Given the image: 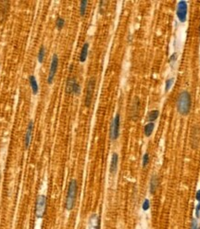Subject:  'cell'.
Wrapping results in <instances>:
<instances>
[{"mask_svg":"<svg viewBox=\"0 0 200 229\" xmlns=\"http://www.w3.org/2000/svg\"><path fill=\"white\" fill-rule=\"evenodd\" d=\"M191 109V96L189 92L183 91L177 98V110L183 116L189 114Z\"/></svg>","mask_w":200,"mask_h":229,"instance_id":"cell-1","label":"cell"},{"mask_svg":"<svg viewBox=\"0 0 200 229\" xmlns=\"http://www.w3.org/2000/svg\"><path fill=\"white\" fill-rule=\"evenodd\" d=\"M77 195V181L75 179H72L70 182L69 188H68V195L65 202V208L68 211H71L74 207L75 199Z\"/></svg>","mask_w":200,"mask_h":229,"instance_id":"cell-2","label":"cell"},{"mask_svg":"<svg viewBox=\"0 0 200 229\" xmlns=\"http://www.w3.org/2000/svg\"><path fill=\"white\" fill-rule=\"evenodd\" d=\"M46 209V198L44 195H39L36 199L35 205V216L37 218H43Z\"/></svg>","mask_w":200,"mask_h":229,"instance_id":"cell-3","label":"cell"},{"mask_svg":"<svg viewBox=\"0 0 200 229\" xmlns=\"http://www.w3.org/2000/svg\"><path fill=\"white\" fill-rule=\"evenodd\" d=\"M177 18L181 22H184L187 18V3L184 0H181L177 4V10H176Z\"/></svg>","mask_w":200,"mask_h":229,"instance_id":"cell-4","label":"cell"},{"mask_svg":"<svg viewBox=\"0 0 200 229\" xmlns=\"http://www.w3.org/2000/svg\"><path fill=\"white\" fill-rule=\"evenodd\" d=\"M58 66H59V58L57 54H54L52 57V61H51V65H50L49 73L47 77V83L49 85H51L53 83V80L55 78V75L58 70Z\"/></svg>","mask_w":200,"mask_h":229,"instance_id":"cell-5","label":"cell"},{"mask_svg":"<svg viewBox=\"0 0 200 229\" xmlns=\"http://www.w3.org/2000/svg\"><path fill=\"white\" fill-rule=\"evenodd\" d=\"M120 113H117L116 116L111 124V126H110V138L111 140H116L118 137H119V135H120V122H121V119H120Z\"/></svg>","mask_w":200,"mask_h":229,"instance_id":"cell-6","label":"cell"},{"mask_svg":"<svg viewBox=\"0 0 200 229\" xmlns=\"http://www.w3.org/2000/svg\"><path fill=\"white\" fill-rule=\"evenodd\" d=\"M94 86H95V80H94V78H91L88 82L86 95H85V106L86 107H89L91 105L93 94L94 91Z\"/></svg>","mask_w":200,"mask_h":229,"instance_id":"cell-7","label":"cell"},{"mask_svg":"<svg viewBox=\"0 0 200 229\" xmlns=\"http://www.w3.org/2000/svg\"><path fill=\"white\" fill-rule=\"evenodd\" d=\"M87 229H100V218L97 214L94 213L90 216Z\"/></svg>","mask_w":200,"mask_h":229,"instance_id":"cell-8","label":"cell"},{"mask_svg":"<svg viewBox=\"0 0 200 229\" xmlns=\"http://www.w3.org/2000/svg\"><path fill=\"white\" fill-rule=\"evenodd\" d=\"M33 121H31L28 124L27 127V131H26V135H25V139H24V144H25V148L28 149L32 141V136H33Z\"/></svg>","mask_w":200,"mask_h":229,"instance_id":"cell-9","label":"cell"},{"mask_svg":"<svg viewBox=\"0 0 200 229\" xmlns=\"http://www.w3.org/2000/svg\"><path fill=\"white\" fill-rule=\"evenodd\" d=\"M118 161H119V156L117 153H113L112 157H111V162H110V174L115 175L117 169H118Z\"/></svg>","mask_w":200,"mask_h":229,"instance_id":"cell-10","label":"cell"},{"mask_svg":"<svg viewBox=\"0 0 200 229\" xmlns=\"http://www.w3.org/2000/svg\"><path fill=\"white\" fill-rule=\"evenodd\" d=\"M199 138H200V130L198 126H195L193 130L192 133V146L193 148H196L198 142H199Z\"/></svg>","mask_w":200,"mask_h":229,"instance_id":"cell-11","label":"cell"},{"mask_svg":"<svg viewBox=\"0 0 200 229\" xmlns=\"http://www.w3.org/2000/svg\"><path fill=\"white\" fill-rule=\"evenodd\" d=\"M88 49H89V44L85 43L83 47H82V51L80 54V61L81 62H84L86 61L87 58V55H88Z\"/></svg>","mask_w":200,"mask_h":229,"instance_id":"cell-12","label":"cell"},{"mask_svg":"<svg viewBox=\"0 0 200 229\" xmlns=\"http://www.w3.org/2000/svg\"><path fill=\"white\" fill-rule=\"evenodd\" d=\"M29 81H30V84H31V86H32V89H33V94L36 95L38 93V84H37L36 78L33 75H30L29 76Z\"/></svg>","mask_w":200,"mask_h":229,"instance_id":"cell-13","label":"cell"},{"mask_svg":"<svg viewBox=\"0 0 200 229\" xmlns=\"http://www.w3.org/2000/svg\"><path fill=\"white\" fill-rule=\"evenodd\" d=\"M158 184H159L158 177H157V176H152L151 180H150V186H149L150 193H151V194H154V193H155V191L157 190Z\"/></svg>","mask_w":200,"mask_h":229,"instance_id":"cell-14","label":"cell"},{"mask_svg":"<svg viewBox=\"0 0 200 229\" xmlns=\"http://www.w3.org/2000/svg\"><path fill=\"white\" fill-rule=\"evenodd\" d=\"M154 127H155V124L154 123H149V124H146L144 125V135L145 136H150L152 135L153 133V130H154Z\"/></svg>","mask_w":200,"mask_h":229,"instance_id":"cell-15","label":"cell"},{"mask_svg":"<svg viewBox=\"0 0 200 229\" xmlns=\"http://www.w3.org/2000/svg\"><path fill=\"white\" fill-rule=\"evenodd\" d=\"M159 114H160V112H159L158 109H153V110H151V111H150V112L147 114V120L150 121V123H153L154 121H156V120L158 119Z\"/></svg>","mask_w":200,"mask_h":229,"instance_id":"cell-16","label":"cell"},{"mask_svg":"<svg viewBox=\"0 0 200 229\" xmlns=\"http://www.w3.org/2000/svg\"><path fill=\"white\" fill-rule=\"evenodd\" d=\"M138 109H139V100H138V98H135V101L133 102V109H132V112H133V120H136V118H137V115H138Z\"/></svg>","mask_w":200,"mask_h":229,"instance_id":"cell-17","label":"cell"},{"mask_svg":"<svg viewBox=\"0 0 200 229\" xmlns=\"http://www.w3.org/2000/svg\"><path fill=\"white\" fill-rule=\"evenodd\" d=\"M76 83V80L75 79H69L68 82H67V86H66V92L68 94H71L72 91H73V86Z\"/></svg>","mask_w":200,"mask_h":229,"instance_id":"cell-18","label":"cell"},{"mask_svg":"<svg viewBox=\"0 0 200 229\" xmlns=\"http://www.w3.org/2000/svg\"><path fill=\"white\" fill-rule=\"evenodd\" d=\"M87 4H88V1H86V0H83V1H81V5H80V14H81V16H84L86 9H87Z\"/></svg>","mask_w":200,"mask_h":229,"instance_id":"cell-19","label":"cell"},{"mask_svg":"<svg viewBox=\"0 0 200 229\" xmlns=\"http://www.w3.org/2000/svg\"><path fill=\"white\" fill-rule=\"evenodd\" d=\"M44 55H45L44 46H41V48H40V50H39V54H38V61H39L40 63H42V62L44 61Z\"/></svg>","mask_w":200,"mask_h":229,"instance_id":"cell-20","label":"cell"},{"mask_svg":"<svg viewBox=\"0 0 200 229\" xmlns=\"http://www.w3.org/2000/svg\"><path fill=\"white\" fill-rule=\"evenodd\" d=\"M64 24H65L64 19H62V18H58V20H57V28H58L59 30H61V29L63 28Z\"/></svg>","mask_w":200,"mask_h":229,"instance_id":"cell-21","label":"cell"},{"mask_svg":"<svg viewBox=\"0 0 200 229\" xmlns=\"http://www.w3.org/2000/svg\"><path fill=\"white\" fill-rule=\"evenodd\" d=\"M172 84H173V78H171V79H168V80L166 81V85H165V90H166V92H168V91L171 89V87Z\"/></svg>","mask_w":200,"mask_h":229,"instance_id":"cell-22","label":"cell"},{"mask_svg":"<svg viewBox=\"0 0 200 229\" xmlns=\"http://www.w3.org/2000/svg\"><path fill=\"white\" fill-rule=\"evenodd\" d=\"M149 163V155L147 153H145L143 157V167H146V165Z\"/></svg>","mask_w":200,"mask_h":229,"instance_id":"cell-23","label":"cell"},{"mask_svg":"<svg viewBox=\"0 0 200 229\" xmlns=\"http://www.w3.org/2000/svg\"><path fill=\"white\" fill-rule=\"evenodd\" d=\"M142 208L144 211H147L149 208H150V202H149V199H145L143 202V205H142Z\"/></svg>","mask_w":200,"mask_h":229,"instance_id":"cell-24","label":"cell"},{"mask_svg":"<svg viewBox=\"0 0 200 229\" xmlns=\"http://www.w3.org/2000/svg\"><path fill=\"white\" fill-rule=\"evenodd\" d=\"M72 93L75 94V95H78V94L80 93V85H79V84H78L77 82L75 83V85H74V86H73V91H72Z\"/></svg>","mask_w":200,"mask_h":229,"instance_id":"cell-25","label":"cell"},{"mask_svg":"<svg viewBox=\"0 0 200 229\" xmlns=\"http://www.w3.org/2000/svg\"><path fill=\"white\" fill-rule=\"evenodd\" d=\"M191 229H200V227L197 226V221L195 219H194L192 221V224H191Z\"/></svg>","mask_w":200,"mask_h":229,"instance_id":"cell-26","label":"cell"},{"mask_svg":"<svg viewBox=\"0 0 200 229\" xmlns=\"http://www.w3.org/2000/svg\"><path fill=\"white\" fill-rule=\"evenodd\" d=\"M176 61V54L174 53L171 57V62H173V61Z\"/></svg>","mask_w":200,"mask_h":229,"instance_id":"cell-27","label":"cell"}]
</instances>
